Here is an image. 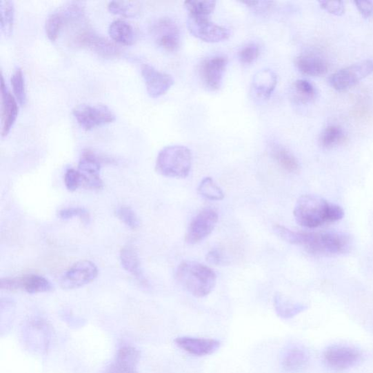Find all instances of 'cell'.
Here are the masks:
<instances>
[{"label":"cell","mask_w":373,"mask_h":373,"mask_svg":"<svg viewBox=\"0 0 373 373\" xmlns=\"http://www.w3.org/2000/svg\"><path fill=\"white\" fill-rule=\"evenodd\" d=\"M274 230L281 239L302 246L308 252L314 254H340L348 252L350 248V238L343 233L297 232L279 225Z\"/></svg>","instance_id":"obj_1"},{"label":"cell","mask_w":373,"mask_h":373,"mask_svg":"<svg viewBox=\"0 0 373 373\" xmlns=\"http://www.w3.org/2000/svg\"><path fill=\"white\" fill-rule=\"evenodd\" d=\"M343 216L344 211L340 205L314 195L300 197L294 210L296 222L308 228L339 221Z\"/></svg>","instance_id":"obj_2"},{"label":"cell","mask_w":373,"mask_h":373,"mask_svg":"<svg viewBox=\"0 0 373 373\" xmlns=\"http://www.w3.org/2000/svg\"><path fill=\"white\" fill-rule=\"evenodd\" d=\"M176 279L185 290L196 298L209 295L214 289L216 275L212 268L195 261H183L179 265Z\"/></svg>","instance_id":"obj_3"},{"label":"cell","mask_w":373,"mask_h":373,"mask_svg":"<svg viewBox=\"0 0 373 373\" xmlns=\"http://www.w3.org/2000/svg\"><path fill=\"white\" fill-rule=\"evenodd\" d=\"M192 156L191 150L182 145H171L163 148L159 153L156 170L165 177L183 179L191 170Z\"/></svg>","instance_id":"obj_4"},{"label":"cell","mask_w":373,"mask_h":373,"mask_svg":"<svg viewBox=\"0 0 373 373\" xmlns=\"http://www.w3.org/2000/svg\"><path fill=\"white\" fill-rule=\"evenodd\" d=\"M372 73L373 60H364L334 72L330 76L329 83L336 91L345 92Z\"/></svg>","instance_id":"obj_5"},{"label":"cell","mask_w":373,"mask_h":373,"mask_svg":"<svg viewBox=\"0 0 373 373\" xmlns=\"http://www.w3.org/2000/svg\"><path fill=\"white\" fill-rule=\"evenodd\" d=\"M187 27L192 36L205 43L223 42L227 41L230 36L227 28L213 23L210 17L188 15Z\"/></svg>","instance_id":"obj_6"},{"label":"cell","mask_w":373,"mask_h":373,"mask_svg":"<svg viewBox=\"0 0 373 373\" xmlns=\"http://www.w3.org/2000/svg\"><path fill=\"white\" fill-rule=\"evenodd\" d=\"M72 114L77 122L85 131L105 125L115 121V115L107 106L81 104L76 106Z\"/></svg>","instance_id":"obj_7"},{"label":"cell","mask_w":373,"mask_h":373,"mask_svg":"<svg viewBox=\"0 0 373 373\" xmlns=\"http://www.w3.org/2000/svg\"><path fill=\"white\" fill-rule=\"evenodd\" d=\"M74 42L105 58L118 57L121 54L119 46L88 28L83 27L76 34Z\"/></svg>","instance_id":"obj_8"},{"label":"cell","mask_w":373,"mask_h":373,"mask_svg":"<svg viewBox=\"0 0 373 373\" xmlns=\"http://www.w3.org/2000/svg\"><path fill=\"white\" fill-rule=\"evenodd\" d=\"M98 274L95 263L89 261H79L74 263L62 276L60 285L64 290L79 289L94 281Z\"/></svg>","instance_id":"obj_9"},{"label":"cell","mask_w":373,"mask_h":373,"mask_svg":"<svg viewBox=\"0 0 373 373\" xmlns=\"http://www.w3.org/2000/svg\"><path fill=\"white\" fill-rule=\"evenodd\" d=\"M228 60L225 56L218 55L204 59L200 65V76L205 88L216 92L223 85Z\"/></svg>","instance_id":"obj_10"},{"label":"cell","mask_w":373,"mask_h":373,"mask_svg":"<svg viewBox=\"0 0 373 373\" xmlns=\"http://www.w3.org/2000/svg\"><path fill=\"white\" fill-rule=\"evenodd\" d=\"M0 288L8 291L23 290L29 294L46 293L54 290V285L48 279L37 274L1 279Z\"/></svg>","instance_id":"obj_11"},{"label":"cell","mask_w":373,"mask_h":373,"mask_svg":"<svg viewBox=\"0 0 373 373\" xmlns=\"http://www.w3.org/2000/svg\"><path fill=\"white\" fill-rule=\"evenodd\" d=\"M362 359V354L354 347L334 345L324 353V361L332 370L343 371L356 365Z\"/></svg>","instance_id":"obj_12"},{"label":"cell","mask_w":373,"mask_h":373,"mask_svg":"<svg viewBox=\"0 0 373 373\" xmlns=\"http://www.w3.org/2000/svg\"><path fill=\"white\" fill-rule=\"evenodd\" d=\"M218 222V214L212 209L200 212L189 224L185 241L189 244H196L208 237Z\"/></svg>","instance_id":"obj_13"},{"label":"cell","mask_w":373,"mask_h":373,"mask_svg":"<svg viewBox=\"0 0 373 373\" xmlns=\"http://www.w3.org/2000/svg\"><path fill=\"white\" fill-rule=\"evenodd\" d=\"M152 34L157 43L169 52H175L181 45L178 26L170 18L161 19L154 23Z\"/></svg>","instance_id":"obj_14"},{"label":"cell","mask_w":373,"mask_h":373,"mask_svg":"<svg viewBox=\"0 0 373 373\" xmlns=\"http://www.w3.org/2000/svg\"><path fill=\"white\" fill-rule=\"evenodd\" d=\"M141 72L147 92L153 99L159 98L168 92L174 83L172 75L160 72L148 63H145L141 66Z\"/></svg>","instance_id":"obj_15"},{"label":"cell","mask_w":373,"mask_h":373,"mask_svg":"<svg viewBox=\"0 0 373 373\" xmlns=\"http://www.w3.org/2000/svg\"><path fill=\"white\" fill-rule=\"evenodd\" d=\"M82 185L91 190H100L103 181L100 177L101 161L96 154L90 150L84 151L79 164Z\"/></svg>","instance_id":"obj_16"},{"label":"cell","mask_w":373,"mask_h":373,"mask_svg":"<svg viewBox=\"0 0 373 373\" xmlns=\"http://www.w3.org/2000/svg\"><path fill=\"white\" fill-rule=\"evenodd\" d=\"M18 101L12 95L3 77L1 82V117L2 137H6L10 133L18 118L19 108Z\"/></svg>","instance_id":"obj_17"},{"label":"cell","mask_w":373,"mask_h":373,"mask_svg":"<svg viewBox=\"0 0 373 373\" xmlns=\"http://www.w3.org/2000/svg\"><path fill=\"white\" fill-rule=\"evenodd\" d=\"M174 342L179 349L197 356L212 355L220 349L221 345V341L215 339L190 336L177 338Z\"/></svg>","instance_id":"obj_18"},{"label":"cell","mask_w":373,"mask_h":373,"mask_svg":"<svg viewBox=\"0 0 373 373\" xmlns=\"http://www.w3.org/2000/svg\"><path fill=\"white\" fill-rule=\"evenodd\" d=\"M295 65L299 72L308 76L318 77L328 71V63L323 58L314 54H302L295 59Z\"/></svg>","instance_id":"obj_19"},{"label":"cell","mask_w":373,"mask_h":373,"mask_svg":"<svg viewBox=\"0 0 373 373\" xmlns=\"http://www.w3.org/2000/svg\"><path fill=\"white\" fill-rule=\"evenodd\" d=\"M120 260L125 271L131 274L141 285H148V281L141 271L138 254L134 246L128 244L123 248L120 253Z\"/></svg>","instance_id":"obj_20"},{"label":"cell","mask_w":373,"mask_h":373,"mask_svg":"<svg viewBox=\"0 0 373 373\" xmlns=\"http://www.w3.org/2000/svg\"><path fill=\"white\" fill-rule=\"evenodd\" d=\"M310 362V356L300 346H292L283 354L281 365L288 372H296L305 368Z\"/></svg>","instance_id":"obj_21"},{"label":"cell","mask_w":373,"mask_h":373,"mask_svg":"<svg viewBox=\"0 0 373 373\" xmlns=\"http://www.w3.org/2000/svg\"><path fill=\"white\" fill-rule=\"evenodd\" d=\"M277 84V77L271 70H263L257 72L253 78L252 86L257 95L269 99L272 95Z\"/></svg>","instance_id":"obj_22"},{"label":"cell","mask_w":373,"mask_h":373,"mask_svg":"<svg viewBox=\"0 0 373 373\" xmlns=\"http://www.w3.org/2000/svg\"><path fill=\"white\" fill-rule=\"evenodd\" d=\"M109 34L114 42L124 46L133 45L136 41L132 26L123 20L112 22L109 27Z\"/></svg>","instance_id":"obj_23"},{"label":"cell","mask_w":373,"mask_h":373,"mask_svg":"<svg viewBox=\"0 0 373 373\" xmlns=\"http://www.w3.org/2000/svg\"><path fill=\"white\" fill-rule=\"evenodd\" d=\"M274 305L276 314L283 319H292L308 308L307 305L292 302L279 293L274 296Z\"/></svg>","instance_id":"obj_24"},{"label":"cell","mask_w":373,"mask_h":373,"mask_svg":"<svg viewBox=\"0 0 373 373\" xmlns=\"http://www.w3.org/2000/svg\"><path fill=\"white\" fill-rule=\"evenodd\" d=\"M272 156L282 170L290 173L299 172L300 164L299 161L284 147L274 146L272 150Z\"/></svg>","instance_id":"obj_25"},{"label":"cell","mask_w":373,"mask_h":373,"mask_svg":"<svg viewBox=\"0 0 373 373\" xmlns=\"http://www.w3.org/2000/svg\"><path fill=\"white\" fill-rule=\"evenodd\" d=\"M68 23L65 10L62 9L51 14L46 23V32L50 41H57L60 32Z\"/></svg>","instance_id":"obj_26"},{"label":"cell","mask_w":373,"mask_h":373,"mask_svg":"<svg viewBox=\"0 0 373 373\" xmlns=\"http://www.w3.org/2000/svg\"><path fill=\"white\" fill-rule=\"evenodd\" d=\"M346 135L343 128L339 125H332L327 126L321 133L319 143L321 147L330 149L344 143Z\"/></svg>","instance_id":"obj_27"},{"label":"cell","mask_w":373,"mask_h":373,"mask_svg":"<svg viewBox=\"0 0 373 373\" xmlns=\"http://www.w3.org/2000/svg\"><path fill=\"white\" fill-rule=\"evenodd\" d=\"M184 5L190 16L210 17L215 10L216 2L213 0H188Z\"/></svg>","instance_id":"obj_28"},{"label":"cell","mask_w":373,"mask_h":373,"mask_svg":"<svg viewBox=\"0 0 373 373\" xmlns=\"http://www.w3.org/2000/svg\"><path fill=\"white\" fill-rule=\"evenodd\" d=\"M0 14H1V30L6 36H10L14 30L15 21L14 2L8 0L0 2Z\"/></svg>","instance_id":"obj_29"},{"label":"cell","mask_w":373,"mask_h":373,"mask_svg":"<svg viewBox=\"0 0 373 373\" xmlns=\"http://www.w3.org/2000/svg\"><path fill=\"white\" fill-rule=\"evenodd\" d=\"M292 89L294 98L302 104H308L316 97V89L310 81H296L293 84Z\"/></svg>","instance_id":"obj_30"},{"label":"cell","mask_w":373,"mask_h":373,"mask_svg":"<svg viewBox=\"0 0 373 373\" xmlns=\"http://www.w3.org/2000/svg\"><path fill=\"white\" fill-rule=\"evenodd\" d=\"M198 191L201 196L211 201H221L225 197L223 190L215 183L211 177H205L202 180L198 188Z\"/></svg>","instance_id":"obj_31"},{"label":"cell","mask_w":373,"mask_h":373,"mask_svg":"<svg viewBox=\"0 0 373 373\" xmlns=\"http://www.w3.org/2000/svg\"><path fill=\"white\" fill-rule=\"evenodd\" d=\"M140 9L137 2L112 1L108 5V10L112 14L127 18L137 17Z\"/></svg>","instance_id":"obj_32"},{"label":"cell","mask_w":373,"mask_h":373,"mask_svg":"<svg viewBox=\"0 0 373 373\" xmlns=\"http://www.w3.org/2000/svg\"><path fill=\"white\" fill-rule=\"evenodd\" d=\"M10 82L14 97L19 104L23 106L27 102V94H26L24 75L21 68H17L12 74Z\"/></svg>","instance_id":"obj_33"},{"label":"cell","mask_w":373,"mask_h":373,"mask_svg":"<svg viewBox=\"0 0 373 373\" xmlns=\"http://www.w3.org/2000/svg\"><path fill=\"white\" fill-rule=\"evenodd\" d=\"M119 220L121 221L126 226L131 229L136 230L139 226V221L137 214L131 208L123 205L115 212Z\"/></svg>","instance_id":"obj_34"},{"label":"cell","mask_w":373,"mask_h":373,"mask_svg":"<svg viewBox=\"0 0 373 373\" xmlns=\"http://www.w3.org/2000/svg\"><path fill=\"white\" fill-rule=\"evenodd\" d=\"M59 216L63 221L70 220V219L74 217H79L86 224H88L90 221H91V216H90L89 212L85 209L81 208L62 209L59 212Z\"/></svg>","instance_id":"obj_35"},{"label":"cell","mask_w":373,"mask_h":373,"mask_svg":"<svg viewBox=\"0 0 373 373\" xmlns=\"http://www.w3.org/2000/svg\"><path fill=\"white\" fill-rule=\"evenodd\" d=\"M260 56L259 46L250 43L244 46L239 51V57L240 61L243 64H251L254 62Z\"/></svg>","instance_id":"obj_36"},{"label":"cell","mask_w":373,"mask_h":373,"mask_svg":"<svg viewBox=\"0 0 373 373\" xmlns=\"http://www.w3.org/2000/svg\"><path fill=\"white\" fill-rule=\"evenodd\" d=\"M137 366V364L117 358L114 363L106 369L105 373H138Z\"/></svg>","instance_id":"obj_37"},{"label":"cell","mask_w":373,"mask_h":373,"mask_svg":"<svg viewBox=\"0 0 373 373\" xmlns=\"http://www.w3.org/2000/svg\"><path fill=\"white\" fill-rule=\"evenodd\" d=\"M64 184L69 191L74 192L82 185V179L78 170L69 169L64 174Z\"/></svg>","instance_id":"obj_38"},{"label":"cell","mask_w":373,"mask_h":373,"mask_svg":"<svg viewBox=\"0 0 373 373\" xmlns=\"http://www.w3.org/2000/svg\"><path fill=\"white\" fill-rule=\"evenodd\" d=\"M321 7L334 16H342L345 11V5L342 1H320Z\"/></svg>","instance_id":"obj_39"},{"label":"cell","mask_w":373,"mask_h":373,"mask_svg":"<svg viewBox=\"0 0 373 373\" xmlns=\"http://www.w3.org/2000/svg\"><path fill=\"white\" fill-rule=\"evenodd\" d=\"M354 4L364 18L373 17V1H356Z\"/></svg>","instance_id":"obj_40"},{"label":"cell","mask_w":373,"mask_h":373,"mask_svg":"<svg viewBox=\"0 0 373 373\" xmlns=\"http://www.w3.org/2000/svg\"><path fill=\"white\" fill-rule=\"evenodd\" d=\"M207 261L212 265H221L225 264L223 253L218 250H212L207 254Z\"/></svg>","instance_id":"obj_41"}]
</instances>
